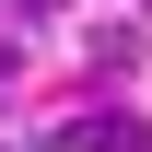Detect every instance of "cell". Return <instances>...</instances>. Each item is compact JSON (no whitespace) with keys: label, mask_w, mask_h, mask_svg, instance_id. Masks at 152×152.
I'll return each mask as SVG.
<instances>
[{"label":"cell","mask_w":152,"mask_h":152,"mask_svg":"<svg viewBox=\"0 0 152 152\" xmlns=\"http://www.w3.org/2000/svg\"><path fill=\"white\" fill-rule=\"evenodd\" d=\"M58 152H140V117H58Z\"/></svg>","instance_id":"cell-1"},{"label":"cell","mask_w":152,"mask_h":152,"mask_svg":"<svg viewBox=\"0 0 152 152\" xmlns=\"http://www.w3.org/2000/svg\"><path fill=\"white\" fill-rule=\"evenodd\" d=\"M0 70H12V47H0Z\"/></svg>","instance_id":"cell-3"},{"label":"cell","mask_w":152,"mask_h":152,"mask_svg":"<svg viewBox=\"0 0 152 152\" xmlns=\"http://www.w3.org/2000/svg\"><path fill=\"white\" fill-rule=\"evenodd\" d=\"M23 12H58V0H23Z\"/></svg>","instance_id":"cell-2"}]
</instances>
